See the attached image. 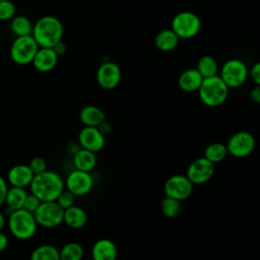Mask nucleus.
I'll list each match as a JSON object with an SVG mask.
<instances>
[{"mask_svg":"<svg viewBox=\"0 0 260 260\" xmlns=\"http://www.w3.org/2000/svg\"><path fill=\"white\" fill-rule=\"evenodd\" d=\"M228 155L226 145L220 142H213L206 146L204 150V157L212 164L222 161Z\"/></svg>","mask_w":260,"mask_h":260,"instance_id":"25","label":"nucleus"},{"mask_svg":"<svg viewBox=\"0 0 260 260\" xmlns=\"http://www.w3.org/2000/svg\"><path fill=\"white\" fill-rule=\"evenodd\" d=\"M15 15V5L10 0L0 1V20L5 21L12 19Z\"/></svg>","mask_w":260,"mask_h":260,"instance_id":"30","label":"nucleus"},{"mask_svg":"<svg viewBox=\"0 0 260 260\" xmlns=\"http://www.w3.org/2000/svg\"><path fill=\"white\" fill-rule=\"evenodd\" d=\"M29 260H60L59 250L53 245H41L31 252Z\"/></svg>","mask_w":260,"mask_h":260,"instance_id":"27","label":"nucleus"},{"mask_svg":"<svg viewBox=\"0 0 260 260\" xmlns=\"http://www.w3.org/2000/svg\"><path fill=\"white\" fill-rule=\"evenodd\" d=\"M117 246L110 239H100L93 244L91 248L92 260H117Z\"/></svg>","mask_w":260,"mask_h":260,"instance_id":"16","label":"nucleus"},{"mask_svg":"<svg viewBox=\"0 0 260 260\" xmlns=\"http://www.w3.org/2000/svg\"><path fill=\"white\" fill-rule=\"evenodd\" d=\"M34 176L27 165H16L8 171L7 182L11 186L25 188L29 186Z\"/></svg>","mask_w":260,"mask_h":260,"instance_id":"17","label":"nucleus"},{"mask_svg":"<svg viewBox=\"0 0 260 260\" xmlns=\"http://www.w3.org/2000/svg\"><path fill=\"white\" fill-rule=\"evenodd\" d=\"M41 202L42 201L36 195H34L32 193H29L25 197V200L23 203V208L25 210L34 213L37 210V208L40 206Z\"/></svg>","mask_w":260,"mask_h":260,"instance_id":"33","label":"nucleus"},{"mask_svg":"<svg viewBox=\"0 0 260 260\" xmlns=\"http://www.w3.org/2000/svg\"><path fill=\"white\" fill-rule=\"evenodd\" d=\"M5 223H6V220H5V217H4V215H3V213L0 211V231H2L3 230V228H4V225H5Z\"/></svg>","mask_w":260,"mask_h":260,"instance_id":"40","label":"nucleus"},{"mask_svg":"<svg viewBox=\"0 0 260 260\" xmlns=\"http://www.w3.org/2000/svg\"><path fill=\"white\" fill-rule=\"evenodd\" d=\"M248 73L249 70L246 63L240 59L233 58L223 63L219 77L229 88H237L246 82Z\"/></svg>","mask_w":260,"mask_h":260,"instance_id":"6","label":"nucleus"},{"mask_svg":"<svg viewBox=\"0 0 260 260\" xmlns=\"http://www.w3.org/2000/svg\"><path fill=\"white\" fill-rule=\"evenodd\" d=\"M250 98L251 100L256 103L259 104L260 103V85H256L250 92Z\"/></svg>","mask_w":260,"mask_h":260,"instance_id":"38","label":"nucleus"},{"mask_svg":"<svg viewBox=\"0 0 260 260\" xmlns=\"http://www.w3.org/2000/svg\"><path fill=\"white\" fill-rule=\"evenodd\" d=\"M27 166L29 167V169L34 175L41 174L47 170V162L41 156H35L34 158H31Z\"/></svg>","mask_w":260,"mask_h":260,"instance_id":"32","label":"nucleus"},{"mask_svg":"<svg viewBox=\"0 0 260 260\" xmlns=\"http://www.w3.org/2000/svg\"><path fill=\"white\" fill-rule=\"evenodd\" d=\"M78 143L81 145V148L95 153L104 148L106 137L96 127L84 126L78 133Z\"/></svg>","mask_w":260,"mask_h":260,"instance_id":"14","label":"nucleus"},{"mask_svg":"<svg viewBox=\"0 0 260 260\" xmlns=\"http://www.w3.org/2000/svg\"><path fill=\"white\" fill-rule=\"evenodd\" d=\"M63 32V24L59 18L53 15H45L32 25L31 36L39 47L52 48L62 41Z\"/></svg>","mask_w":260,"mask_h":260,"instance_id":"2","label":"nucleus"},{"mask_svg":"<svg viewBox=\"0 0 260 260\" xmlns=\"http://www.w3.org/2000/svg\"><path fill=\"white\" fill-rule=\"evenodd\" d=\"M63 213L64 209L56 201H44L41 202L34 215L38 224L47 229H53L63 222Z\"/></svg>","mask_w":260,"mask_h":260,"instance_id":"8","label":"nucleus"},{"mask_svg":"<svg viewBox=\"0 0 260 260\" xmlns=\"http://www.w3.org/2000/svg\"><path fill=\"white\" fill-rule=\"evenodd\" d=\"M96 128L99 129V131H100L105 137H106L107 135H109V134L111 133V131H112V127H111L110 123L107 122L106 120L103 121Z\"/></svg>","mask_w":260,"mask_h":260,"instance_id":"36","label":"nucleus"},{"mask_svg":"<svg viewBox=\"0 0 260 260\" xmlns=\"http://www.w3.org/2000/svg\"><path fill=\"white\" fill-rule=\"evenodd\" d=\"M8 190L7 182L4 180L2 176H0V207L4 204L5 202V196Z\"/></svg>","mask_w":260,"mask_h":260,"instance_id":"35","label":"nucleus"},{"mask_svg":"<svg viewBox=\"0 0 260 260\" xmlns=\"http://www.w3.org/2000/svg\"><path fill=\"white\" fill-rule=\"evenodd\" d=\"M87 214L84 209L79 206L72 205L64 209L63 222L71 229H81L86 224Z\"/></svg>","mask_w":260,"mask_h":260,"instance_id":"19","label":"nucleus"},{"mask_svg":"<svg viewBox=\"0 0 260 260\" xmlns=\"http://www.w3.org/2000/svg\"><path fill=\"white\" fill-rule=\"evenodd\" d=\"M248 75L251 76L252 80L256 85H260V63L256 62L250 69Z\"/></svg>","mask_w":260,"mask_h":260,"instance_id":"34","label":"nucleus"},{"mask_svg":"<svg viewBox=\"0 0 260 260\" xmlns=\"http://www.w3.org/2000/svg\"><path fill=\"white\" fill-rule=\"evenodd\" d=\"M10 28L16 37L29 36L32 31V24L26 16L18 15L12 18Z\"/></svg>","mask_w":260,"mask_h":260,"instance_id":"28","label":"nucleus"},{"mask_svg":"<svg viewBox=\"0 0 260 260\" xmlns=\"http://www.w3.org/2000/svg\"><path fill=\"white\" fill-rule=\"evenodd\" d=\"M39 48L31 35L16 37L10 47V58L17 65H27L31 63Z\"/></svg>","mask_w":260,"mask_h":260,"instance_id":"7","label":"nucleus"},{"mask_svg":"<svg viewBox=\"0 0 260 260\" xmlns=\"http://www.w3.org/2000/svg\"><path fill=\"white\" fill-rule=\"evenodd\" d=\"M52 49L54 50V52L57 54V56H62L65 52H66V45L63 43V41L58 42L57 44H55Z\"/></svg>","mask_w":260,"mask_h":260,"instance_id":"37","label":"nucleus"},{"mask_svg":"<svg viewBox=\"0 0 260 260\" xmlns=\"http://www.w3.org/2000/svg\"><path fill=\"white\" fill-rule=\"evenodd\" d=\"M79 120L84 126L98 127L103 121L106 120V115L99 107L88 105L80 110Z\"/></svg>","mask_w":260,"mask_h":260,"instance_id":"20","label":"nucleus"},{"mask_svg":"<svg viewBox=\"0 0 260 260\" xmlns=\"http://www.w3.org/2000/svg\"><path fill=\"white\" fill-rule=\"evenodd\" d=\"M84 251L82 246L77 242L66 243L60 250V260H82Z\"/></svg>","mask_w":260,"mask_h":260,"instance_id":"26","label":"nucleus"},{"mask_svg":"<svg viewBox=\"0 0 260 260\" xmlns=\"http://www.w3.org/2000/svg\"><path fill=\"white\" fill-rule=\"evenodd\" d=\"M171 29L180 40L192 39L199 34L201 29V20L199 16L192 11H181L173 17Z\"/></svg>","mask_w":260,"mask_h":260,"instance_id":"5","label":"nucleus"},{"mask_svg":"<svg viewBox=\"0 0 260 260\" xmlns=\"http://www.w3.org/2000/svg\"><path fill=\"white\" fill-rule=\"evenodd\" d=\"M229 87L221 80L219 75L203 78L198 88V96L202 104L215 108L221 106L229 96Z\"/></svg>","mask_w":260,"mask_h":260,"instance_id":"3","label":"nucleus"},{"mask_svg":"<svg viewBox=\"0 0 260 260\" xmlns=\"http://www.w3.org/2000/svg\"><path fill=\"white\" fill-rule=\"evenodd\" d=\"M73 165L76 170L90 173L96 166L95 153L81 148L75 152L73 156Z\"/></svg>","mask_w":260,"mask_h":260,"instance_id":"22","label":"nucleus"},{"mask_svg":"<svg viewBox=\"0 0 260 260\" xmlns=\"http://www.w3.org/2000/svg\"><path fill=\"white\" fill-rule=\"evenodd\" d=\"M179 41L180 39L171 28H166L156 34L154 45L161 52H171L177 48Z\"/></svg>","mask_w":260,"mask_h":260,"instance_id":"21","label":"nucleus"},{"mask_svg":"<svg viewBox=\"0 0 260 260\" xmlns=\"http://www.w3.org/2000/svg\"><path fill=\"white\" fill-rule=\"evenodd\" d=\"M193 186L186 175H173L165 183V195L183 201L192 194Z\"/></svg>","mask_w":260,"mask_h":260,"instance_id":"11","label":"nucleus"},{"mask_svg":"<svg viewBox=\"0 0 260 260\" xmlns=\"http://www.w3.org/2000/svg\"><path fill=\"white\" fill-rule=\"evenodd\" d=\"M26 195H27V192L25 191L24 188L11 186L7 190L4 203L6 204L7 208L10 211L23 208V203Z\"/></svg>","mask_w":260,"mask_h":260,"instance_id":"23","label":"nucleus"},{"mask_svg":"<svg viewBox=\"0 0 260 260\" xmlns=\"http://www.w3.org/2000/svg\"><path fill=\"white\" fill-rule=\"evenodd\" d=\"M202 80L203 77L196 68H189L180 74L178 85L180 89L185 92H194L198 90Z\"/></svg>","mask_w":260,"mask_h":260,"instance_id":"18","label":"nucleus"},{"mask_svg":"<svg viewBox=\"0 0 260 260\" xmlns=\"http://www.w3.org/2000/svg\"><path fill=\"white\" fill-rule=\"evenodd\" d=\"M255 137L249 131L234 133L226 142L228 153L235 157L242 158L251 154L255 148Z\"/></svg>","mask_w":260,"mask_h":260,"instance_id":"9","label":"nucleus"},{"mask_svg":"<svg viewBox=\"0 0 260 260\" xmlns=\"http://www.w3.org/2000/svg\"><path fill=\"white\" fill-rule=\"evenodd\" d=\"M64 188L62 177L58 173L48 170L35 175L29 184L30 193L36 195L42 202L55 201Z\"/></svg>","mask_w":260,"mask_h":260,"instance_id":"1","label":"nucleus"},{"mask_svg":"<svg viewBox=\"0 0 260 260\" xmlns=\"http://www.w3.org/2000/svg\"><path fill=\"white\" fill-rule=\"evenodd\" d=\"M197 71L201 74L203 78L211 77L217 75L218 73V64L216 60L210 55H204L200 57L196 66Z\"/></svg>","mask_w":260,"mask_h":260,"instance_id":"24","label":"nucleus"},{"mask_svg":"<svg viewBox=\"0 0 260 260\" xmlns=\"http://www.w3.org/2000/svg\"><path fill=\"white\" fill-rule=\"evenodd\" d=\"M74 200H75V196L68 191L67 189L64 188V190L59 194V196L57 197V199L55 200L58 205L62 208V209H66L72 205H74Z\"/></svg>","mask_w":260,"mask_h":260,"instance_id":"31","label":"nucleus"},{"mask_svg":"<svg viewBox=\"0 0 260 260\" xmlns=\"http://www.w3.org/2000/svg\"><path fill=\"white\" fill-rule=\"evenodd\" d=\"M0 1H1V0H0Z\"/></svg>","mask_w":260,"mask_h":260,"instance_id":"41","label":"nucleus"},{"mask_svg":"<svg viewBox=\"0 0 260 260\" xmlns=\"http://www.w3.org/2000/svg\"><path fill=\"white\" fill-rule=\"evenodd\" d=\"M7 225L12 236L18 240H28L37 232L38 223L34 213L20 208L9 213Z\"/></svg>","mask_w":260,"mask_h":260,"instance_id":"4","label":"nucleus"},{"mask_svg":"<svg viewBox=\"0 0 260 260\" xmlns=\"http://www.w3.org/2000/svg\"><path fill=\"white\" fill-rule=\"evenodd\" d=\"M160 210L165 216L175 218L181 212V201L169 196H165L160 202Z\"/></svg>","mask_w":260,"mask_h":260,"instance_id":"29","label":"nucleus"},{"mask_svg":"<svg viewBox=\"0 0 260 260\" xmlns=\"http://www.w3.org/2000/svg\"><path fill=\"white\" fill-rule=\"evenodd\" d=\"M58 63V56L52 48L40 47L37 51L31 64L40 72H49L53 70Z\"/></svg>","mask_w":260,"mask_h":260,"instance_id":"15","label":"nucleus"},{"mask_svg":"<svg viewBox=\"0 0 260 260\" xmlns=\"http://www.w3.org/2000/svg\"><path fill=\"white\" fill-rule=\"evenodd\" d=\"M8 246V237L0 231V252L4 251Z\"/></svg>","mask_w":260,"mask_h":260,"instance_id":"39","label":"nucleus"},{"mask_svg":"<svg viewBox=\"0 0 260 260\" xmlns=\"http://www.w3.org/2000/svg\"><path fill=\"white\" fill-rule=\"evenodd\" d=\"M122 78L120 67L111 61L103 62L96 70V82L104 89H114Z\"/></svg>","mask_w":260,"mask_h":260,"instance_id":"13","label":"nucleus"},{"mask_svg":"<svg viewBox=\"0 0 260 260\" xmlns=\"http://www.w3.org/2000/svg\"><path fill=\"white\" fill-rule=\"evenodd\" d=\"M214 174V164L204 156L194 159L187 168L186 177L193 185H202L209 181Z\"/></svg>","mask_w":260,"mask_h":260,"instance_id":"12","label":"nucleus"},{"mask_svg":"<svg viewBox=\"0 0 260 260\" xmlns=\"http://www.w3.org/2000/svg\"><path fill=\"white\" fill-rule=\"evenodd\" d=\"M93 186V180L89 173L73 170L71 171L64 182V187L74 196H83L88 194Z\"/></svg>","mask_w":260,"mask_h":260,"instance_id":"10","label":"nucleus"}]
</instances>
